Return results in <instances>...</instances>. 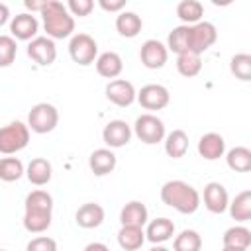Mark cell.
Returning <instances> with one entry per match:
<instances>
[{
    "label": "cell",
    "mask_w": 251,
    "mask_h": 251,
    "mask_svg": "<svg viewBox=\"0 0 251 251\" xmlns=\"http://www.w3.org/2000/svg\"><path fill=\"white\" fill-rule=\"evenodd\" d=\"M198 153L206 161H218L226 153V139L216 131H208L198 139Z\"/></svg>",
    "instance_id": "15"
},
{
    "label": "cell",
    "mask_w": 251,
    "mask_h": 251,
    "mask_svg": "<svg viewBox=\"0 0 251 251\" xmlns=\"http://www.w3.org/2000/svg\"><path fill=\"white\" fill-rule=\"evenodd\" d=\"M69 55L76 65L88 67L98 57V43L88 33H75L69 41Z\"/></svg>",
    "instance_id": "5"
},
{
    "label": "cell",
    "mask_w": 251,
    "mask_h": 251,
    "mask_svg": "<svg viewBox=\"0 0 251 251\" xmlns=\"http://www.w3.org/2000/svg\"><path fill=\"white\" fill-rule=\"evenodd\" d=\"M18 43L12 35H0V67H10L16 59Z\"/></svg>",
    "instance_id": "36"
},
{
    "label": "cell",
    "mask_w": 251,
    "mask_h": 251,
    "mask_svg": "<svg viewBox=\"0 0 251 251\" xmlns=\"http://www.w3.org/2000/svg\"><path fill=\"white\" fill-rule=\"evenodd\" d=\"M165 153L173 159H180L188 151V133L182 129H173L165 135Z\"/></svg>",
    "instance_id": "23"
},
{
    "label": "cell",
    "mask_w": 251,
    "mask_h": 251,
    "mask_svg": "<svg viewBox=\"0 0 251 251\" xmlns=\"http://www.w3.org/2000/svg\"><path fill=\"white\" fill-rule=\"evenodd\" d=\"M131 135H133V131H131L129 124L124 120H112L102 129V139L110 149H118V147L127 145Z\"/></svg>",
    "instance_id": "12"
},
{
    "label": "cell",
    "mask_w": 251,
    "mask_h": 251,
    "mask_svg": "<svg viewBox=\"0 0 251 251\" xmlns=\"http://www.w3.org/2000/svg\"><path fill=\"white\" fill-rule=\"evenodd\" d=\"M227 210L235 222H249V218H251V190H241L227 204Z\"/></svg>",
    "instance_id": "26"
},
{
    "label": "cell",
    "mask_w": 251,
    "mask_h": 251,
    "mask_svg": "<svg viewBox=\"0 0 251 251\" xmlns=\"http://www.w3.org/2000/svg\"><path fill=\"white\" fill-rule=\"evenodd\" d=\"M67 10H69L71 16L84 18V16H88L94 10V2L92 0H69Z\"/></svg>",
    "instance_id": "38"
},
{
    "label": "cell",
    "mask_w": 251,
    "mask_h": 251,
    "mask_svg": "<svg viewBox=\"0 0 251 251\" xmlns=\"http://www.w3.org/2000/svg\"><path fill=\"white\" fill-rule=\"evenodd\" d=\"M0 251H6V249H0Z\"/></svg>",
    "instance_id": "44"
},
{
    "label": "cell",
    "mask_w": 251,
    "mask_h": 251,
    "mask_svg": "<svg viewBox=\"0 0 251 251\" xmlns=\"http://www.w3.org/2000/svg\"><path fill=\"white\" fill-rule=\"evenodd\" d=\"M173 235H175V224L169 218H157L147 224L145 239H149L151 243H157V245L165 243V241L173 239Z\"/></svg>",
    "instance_id": "21"
},
{
    "label": "cell",
    "mask_w": 251,
    "mask_h": 251,
    "mask_svg": "<svg viewBox=\"0 0 251 251\" xmlns=\"http://www.w3.org/2000/svg\"><path fill=\"white\" fill-rule=\"evenodd\" d=\"M149 251H171V249H167V247H163V245H155V247H151Z\"/></svg>",
    "instance_id": "42"
},
{
    "label": "cell",
    "mask_w": 251,
    "mask_h": 251,
    "mask_svg": "<svg viewBox=\"0 0 251 251\" xmlns=\"http://www.w3.org/2000/svg\"><path fill=\"white\" fill-rule=\"evenodd\" d=\"M226 163L235 173H247L251 171V149L237 145L226 153Z\"/></svg>",
    "instance_id": "27"
},
{
    "label": "cell",
    "mask_w": 251,
    "mask_h": 251,
    "mask_svg": "<svg viewBox=\"0 0 251 251\" xmlns=\"http://www.w3.org/2000/svg\"><path fill=\"white\" fill-rule=\"evenodd\" d=\"M143 27V22H141V16H137L135 12H120L118 18H116V29L122 37H135Z\"/></svg>",
    "instance_id": "24"
},
{
    "label": "cell",
    "mask_w": 251,
    "mask_h": 251,
    "mask_svg": "<svg viewBox=\"0 0 251 251\" xmlns=\"http://www.w3.org/2000/svg\"><path fill=\"white\" fill-rule=\"evenodd\" d=\"M75 222H76V226H80L84 229L98 227L104 222V208L100 204H96V202H86L76 210Z\"/></svg>",
    "instance_id": "18"
},
{
    "label": "cell",
    "mask_w": 251,
    "mask_h": 251,
    "mask_svg": "<svg viewBox=\"0 0 251 251\" xmlns=\"http://www.w3.org/2000/svg\"><path fill=\"white\" fill-rule=\"evenodd\" d=\"M27 57L41 67H49L57 59V45L47 35H37L27 45Z\"/></svg>",
    "instance_id": "9"
},
{
    "label": "cell",
    "mask_w": 251,
    "mask_h": 251,
    "mask_svg": "<svg viewBox=\"0 0 251 251\" xmlns=\"http://www.w3.org/2000/svg\"><path fill=\"white\" fill-rule=\"evenodd\" d=\"M53 212H43V210H25L24 212V227L29 233H43L51 226V216Z\"/></svg>",
    "instance_id": "28"
},
{
    "label": "cell",
    "mask_w": 251,
    "mask_h": 251,
    "mask_svg": "<svg viewBox=\"0 0 251 251\" xmlns=\"http://www.w3.org/2000/svg\"><path fill=\"white\" fill-rule=\"evenodd\" d=\"M135 86L126 78H114L106 84V98L120 108L131 106L135 102Z\"/></svg>",
    "instance_id": "10"
},
{
    "label": "cell",
    "mask_w": 251,
    "mask_h": 251,
    "mask_svg": "<svg viewBox=\"0 0 251 251\" xmlns=\"http://www.w3.org/2000/svg\"><path fill=\"white\" fill-rule=\"evenodd\" d=\"M202 249V237L194 229H182L173 239V251H200Z\"/></svg>",
    "instance_id": "32"
},
{
    "label": "cell",
    "mask_w": 251,
    "mask_h": 251,
    "mask_svg": "<svg viewBox=\"0 0 251 251\" xmlns=\"http://www.w3.org/2000/svg\"><path fill=\"white\" fill-rule=\"evenodd\" d=\"M94 65H96V73L100 76L112 78V80L116 76H120V73L124 71V61H122V57L116 51H104V53H100L96 57Z\"/></svg>",
    "instance_id": "17"
},
{
    "label": "cell",
    "mask_w": 251,
    "mask_h": 251,
    "mask_svg": "<svg viewBox=\"0 0 251 251\" xmlns=\"http://www.w3.org/2000/svg\"><path fill=\"white\" fill-rule=\"evenodd\" d=\"M25 251H57V241L53 237L39 235V237H33L25 245Z\"/></svg>",
    "instance_id": "37"
},
{
    "label": "cell",
    "mask_w": 251,
    "mask_h": 251,
    "mask_svg": "<svg viewBox=\"0 0 251 251\" xmlns=\"http://www.w3.org/2000/svg\"><path fill=\"white\" fill-rule=\"evenodd\" d=\"M188 33H190V25H176L171 29L169 37H167V51H173L178 55L188 53Z\"/></svg>",
    "instance_id": "30"
},
{
    "label": "cell",
    "mask_w": 251,
    "mask_h": 251,
    "mask_svg": "<svg viewBox=\"0 0 251 251\" xmlns=\"http://www.w3.org/2000/svg\"><path fill=\"white\" fill-rule=\"evenodd\" d=\"M43 18V29L49 39H65L75 31V18L69 14L67 6L59 0H47L45 8L39 12Z\"/></svg>",
    "instance_id": "2"
},
{
    "label": "cell",
    "mask_w": 251,
    "mask_h": 251,
    "mask_svg": "<svg viewBox=\"0 0 251 251\" xmlns=\"http://www.w3.org/2000/svg\"><path fill=\"white\" fill-rule=\"evenodd\" d=\"M229 71L235 78L247 82L251 80V55L249 53H237L229 61Z\"/></svg>",
    "instance_id": "34"
},
{
    "label": "cell",
    "mask_w": 251,
    "mask_h": 251,
    "mask_svg": "<svg viewBox=\"0 0 251 251\" xmlns=\"http://www.w3.org/2000/svg\"><path fill=\"white\" fill-rule=\"evenodd\" d=\"M218 39V31L216 25L210 22H198L194 25H190V33H188V53L194 55H202L204 51H208Z\"/></svg>",
    "instance_id": "7"
},
{
    "label": "cell",
    "mask_w": 251,
    "mask_h": 251,
    "mask_svg": "<svg viewBox=\"0 0 251 251\" xmlns=\"http://www.w3.org/2000/svg\"><path fill=\"white\" fill-rule=\"evenodd\" d=\"M161 200L180 214H194L200 206L198 190L184 180H167L161 186Z\"/></svg>",
    "instance_id": "1"
},
{
    "label": "cell",
    "mask_w": 251,
    "mask_h": 251,
    "mask_svg": "<svg viewBox=\"0 0 251 251\" xmlns=\"http://www.w3.org/2000/svg\"><path fill=\"white\" fill-rule=\"evenodd\" d=\"M222 251H247V249H239V247H224Z\"/></svg>",
    "instance_id": "43"
},
{
    "label": "cell",
    "mask_w": 251,
    "mask_h": 251,
    "mask_svg": "<svg viewBox=\"0 0 251 251\" xmlns=\"http://www.w3.org/2000/svg\"><path fill=\"white\" fill-rule=\"evenodd\" d=\"M29 143V127L24 122H10L0 127V153L14 155Z\"/></svg>",
    "instance_id": "3"
},
{
    "label": "cell",
    "mask_w": 251,
    "mask_h": 251,
    "mask_svg": "<svg viewBox=\"0 0 251 251\" xmlns=\"http://www.w3.org/2000/svg\"><path fill=\"white\" fill-rule=\"evenodd\" d=\"M116 155L112 149L108 147H102V149H94L88 157V167L90 171L96 175V176H104V175H110L114 169H116Z\"/></svg>",
    "instance_id": "16"
},
{
    "label": "cell",
    "mask_w": 251,
    "mask_h": 251,
    "mask_svg": "<svg viewBox=\"0 0 251 251\" xmlns=\"http://www.w3.org/2000/svg\"><path fill=\"white\" fill-rule=\"evenodd\" d=\"M37 31H39V22L33 14L29 12H24V14H18L12 18L10 22V33L14 39H20V41H31L37 37Z\"/></svg>",
    "instance_id": "13"
},
{
    "label": "cell",
    "mask_w": 251,
    "mask_h": 251,
    "mask_svg": "<svg viewBox=\"0 0 251 251\" xmlns=\"http://www.w3.org/2000/svg\"><path fill=\"white\" fill-rule=\"evenodd\" d=\"M59 124V112L53 104L47 102H39L35 106H31L29 114H27V127L35 133H49L57 127Z\"/></svg>",
    "instance_id": "4"
},
{
    "label": "cell",
    "mask_w": 251,
    "mask_h": 251,
    "mask_svg": "<svg viewBox=\"0 0 251 251\" xmlns=\"http://www.w3.org/2000/svg\"><path fill=\"white\" fill-rule=\"evenodd\" d=\"M133 133L137 135L139 141H143L147 145H155V143L163 141L165 135H167L163 120L157 118L155 114H141V116H137V120L133 124Z\"/></svg>",
    "instance_id": "6"
},
{
    "label": "cell",
    "mask_w": 251,
    "mask_h": 251,
    "mask_svg": "<svg viewBox=\"0 0 251 251\" xmlns=\"http://www.w3.org/2000/svg\"><path fill=\"white\" fill-rule=\"evenodd\" d=\"M176 71L186 76V78H192L196 76L200 71H202V59L200 55H194V53H182L176 57Z\"/></svg>",
    "instance_id": "33"
},
{
    "label": "cell",
    "mask_w": 251,
    "mask_h": 251,
    "mask_svg": "<svg viewBox=\"0 0 251 251\" xmlns=\"http://www.w3.org/2000/svg\"><path fill=\"white\" fill-rule=\"evenodd\" d=\"M229 204V194L224 184L220 182H208L204 186V206L212 214H224Z\"/></svg>",
    "instance_id": "14"
},
{
    "label": "cell",
    "mask_w": 251,
    "mask_h": 251,
    "mask_svg": "<svg viewBox=\"0 0 251 251\" xmlns=\"http://www.w3.org/2000/svg\"><path fill=\"white\" fill-rule=\"evenodd\" d=\"M145 243V231L143 227L135 226H122L118 231V245L124 251H137Z\"/></svg>",
    "instance_id": "22"
},
{
    "label": "cell",
    "mask_w": 251,
    "mask_h": 251,
    "mask_svg": "<svg viewBox=\"0 0 251 251\" xmlns=\"http://www.w3.org/2000/svg\"><path fill=\"white\" fill-rule=\"evenodd\" d=\"M224 247H239V249H249L251 245V231L245 226H231L224 231L222 235Z\"/></svg>",
    "instance_id": "29"
},
{
    "label": "cell",
    "mask_w": 251,
    "mask_h": 251,
    "mask_svg": "<svg viewBox=\"0 0 251 251\" xmlns=\"http://www.w3.org/2000/svg\"><path fill=\"white\" fill-rule=\"evenodd\" d=\"M98 6L104 12H124L126 8V0H98Z\"/></svg>",
    "instance_id": "39"
},
{
    "label": "cell",
    "mask_w": 251,
    "mask_h": 251,
    "mask_svg": "<svg viewBox=\"0 0 251 251\" xmlns=\"http://www.w3.org/2000/svg\"><path fill=\"white\" fill-rule=\"evenodd\" d=\"M147 220H149V212H147L145 204L139 202V200L127 202V204L122 208V212H120V222H122V226L143 227V226L147 224Z\"/></svg>",
    "instance_id": "20"
},
{
    "label": "cell",
    "mask_w": 251,
    "mask_h": 251,
    "mask_svg": "<svg viewBox=\"0 0 251 251\" xmlns=\"http://www.w3.org/2000/svg\"><path fill=\"white\" fill-rule=\"evenodd\" d=\"M82 251H110V247H108L106 243H102V241H92V243H88Z\"/></svg>",
    "instance_id": "40"
},
{
    "label": "cell",
    "mask_w": 251,
    "mask_h": 251,
    "mask_svg": "<svg viewBox=\"0 0 251 251\" xmlns=\"http://www.w3.org/2000/svg\"><path fill=\"white\" fill-rule=\"evenodd\" d=\"M8 20H10V8L0 2V25H4Z\"/></svg>",
    "instance_id": "41"
},
{
    "label": "cell",
    "mask_w": 251,
    "mask_h": 251,
    "mask_svg": "<svg viewBox=\"0 0 251 251\" xmlns=\"http://www.w3.org/2000/svg\"><path fill=\"white\" fill-rule=\"evenodd\" d=\"M139 59H141L143 67L155 71V69L165 67V63L169 59V51H167L165 43H161L159 39H147V41H143V45L139 49Z\"/></svg>",
    "instance_id": "11"
},
{
    "label": "cell",
    "mask_w": 251,
    "mask_h": 251,
    "mask_svg": "<svg viewBox=\"0 0 251 251\" xmlns=\"http://www.w3.org/2000/svg\"><path fill=\"white\" fill-rule=\"evenodd\" d=\"M135 100L141 104V108L145 110H163L169 106L171 102V94L167 90V86L163 84H145L141 86V90L135 94Z\"/></svg>",
    "instance_id": "8"
},
{
    "label": "cell",
    "mask_w": 251,
    "mask_h": 251,
    "mask_svg": "<svg viewBox=\"0 0 251 251\" xmlns=\"http://www.w3.org/2000/svg\"><path fill=\"white\" fill-rule=\"evenodd\" d=\"M25 210H43V212H53V196L47 190H31L25 196Z\"/></svg>",
    "instance_id": "35"
},
{
    "label": "cell",
    "mask_w": 251,
    "mask_h": 251,
    "mask_svg": "<svg viewBox=\"0 0 251 251\" xmlns=\"http://www.w3.org/2000/svg\"><path fill=\"white\" fill-rule=\"evenodd\" d=\"M24 175H25V169L18 157H2L0 159V180L14 182V180H20Z\"/></svg>",
    "instance_id": "31"
},
{
    "label": "cell",
    "mask_w": 251,
    "mask_h": 251,
    "mask_svg": "<svg viewBox=\"0 0 251 251\" xmlns=\"http://www.w3.org/2000/svg\"><path fill=\"white\" fill-rule=\"evenodd\" d=\"M25 176L31 184L35 186H43L51 180L53 176V167L45 157H35L29 161V165L25 167Z\"/></svg>",
    "instance_id": "19"
},
{
    "label": "cell",
    "mask_w": 251,
    "mask_h": 251,
    "mask_svg": "<svg viewBox=\"0 0 251 251\" xmlns=\"http://www.w3.org/2000/svg\"><path fill=\"white\" fill-rule=\"evenodd\" d=\"M176 16L182 22V25H194V24L202 22L204 6L198 0H182L176 4Z\"/></svg>",
    "instance_id": "25"
}]
</instances>
